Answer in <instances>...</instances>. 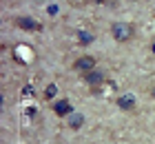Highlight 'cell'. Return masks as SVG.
<instances>
[{"label": "cell", "mask_w": 155, "mask_h": 144, "mask_svg": "<svg viewBox=\"0 0 155 144\" xmlns=\"http://www.w3.org/2000/svg\"><path fill=\"white\" fill-rule=\"evenodd\" d=\"M151 98H153V100H155V86H153V91H151Z\"/></svg>", "instance_id": "obj_10"}, {"label": "cell", "mask_w": 155, "mask_h": 144, "mask_svg": "<svg viewBox=\"0 0 155 144\" xmlns=\"http://www.w3.org/2000/svg\"><path fill=\"white\" fill-rule=\"evenodd\" d=\"M53 113L58 115V118H69V115L73 113V106L69 100H58V102L53 104Z\"/></svg>", "instance_id": "obj_4"}, {"label": "cell", "mask_w": 155, "mask_h": 144, "mask_svg": "<svg viewBox=\"0 0 155 144\" xmlns=\"http://www.w3.org/2000/svg\"><path fill=\"white\" fill-rule=\"evenodd\" d=\"M71 69L75 71V73H91V71L95 69V58L93 55H80L78 60L71 64Z\"/></svg>", "instance_id": "obj_2"}, {"label": "cell", "mask_w": 155, "mask_h": 144, "mask_svg": "<svg viewBox=\"0 0 155 144\" xmlns=\"http://www.w3.org/2000/svg\"><path fill=\"white\" fill-rule=\"evenodd\" d=\"M13 25L20 27V29H25V31H40V22H36L33 18L29 16H18V18H13Z\"/></svg>", "instance_id": "obj_3"}, {"label": "cell", "mask_w": 155, "mask_h": 144, "mask_svg": "<svg viewBox=\"0 0 155 144\" xmlns=\"http://www.w3.org/2000/svg\"><path fill=\"white\" fill-rule=\"evenodd\" d=\"M78 40H80V45H91V42H93V33L80 31V33H78Z\"/></svg>", "instance_id": "obj_8"}, {"label": "cell", "mask_w": 155, "mask_h": 144, "mask_svg": "<svg viewBox=\"0 0 155 144\" xmlns=\"http://www.w3.org/2000/svg\"><path fill=\"white\" fill-rule=\"evenodd\" d=\"M111 35L115 42H129L135 35V27L131 22H113L111 25Z\"/></svg>", "instance_id": "obj_1"}, {"label": "cell", "mask_w": 155, "mask_h": 144, "mask_svg": "<svg viewBox=\"0 0 155 144\" xmlns=\"http://www.w3.org/2000/svg\"><path fill=\"white\" fill-rule=\"evenodd\" d=\"M84 126V115L82 113H71L69 115V129H73V131H78V129H82Z\"/></svg>", "instance_id": "obj_7"}, {"label": "cell", "mask_w": 155, "mask_h": 144, "mask_svg": "<svg viewBox=\"0 0 155 144\" xmlns=\"http://www.w3.org/2000/svg\"><path fill=\"white\" fill-rule=\"evenodd\" d=\"M117 106H120L122 111H135L137 102H135V98H133L131 93H122V95L117 98Z\"/></svg>", "instance_id": "obj_5"}, {"label": "cell", "mask_w": 155, "mask_h": 144, "mask_svg": "<svg viewBox=\"0 0 155 144\" xmlns=\"http://www.w3.org/2000/svg\"><path fill=\"white\" fill-rule=\"evenodd\" d=\"M55 93H58V89H55V84H49L47 89H45V98H49V100H51V98L55 95Z\"/></svg>", "instance_id": "obj_9"}, {"label": "cell", "mask_w": 155, "mask_h": 144, "mask_svg": "<svg viewBox=\"0 0 155 144\" xmlns=\"http://www.w3.org/2000/svg\"><path fill=\"white\" fill-rule=\"evenodd\" d=\"M104 80H107V73H104V71H95V69L84 75V82H87L89 86H100Z\"/></svg>", "instance_id": "obj_6"}]
</instances>
